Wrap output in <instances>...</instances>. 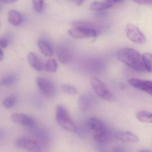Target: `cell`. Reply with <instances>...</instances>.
Returning a JSON list of instances; mask_svg holds the SVG:
<instances>
[{"label":"cell","mask_w":152,"mask_h":152,"mask_svg":"<svg viewBox=\"0 0 152 152\" xmlns=\"http://www.w3.org/2000/svg\"><path fill=\"white\" fill-rule=\"evenodd\" d=\"M117 56L120 61L132 69L140 72L145 71L142 56L134 49L129 48L120 49L117 52Z\"/></svg>","instance_id":"cell-1"},{"label":"cell","mask_w":152,"mask_h":152,"mask_svg":"<svg viewBox=\"0 0 152 152\" xmlns=\"http://www.w3.org/2000/svg\"><path fill=\"white\" fill-rule=\"evenodd\" d=\"M74 27L69 29V34L75 38H87L96 37L98 32L93 24L85 21H76Z\"/></svg>","instance_id":"cell-2"},{"label":"cell","mask_w":152,"mask_h":152,"mask_svg":"<svg viewBox=\"0 0 152 152\" xmlns=\"http://www.w3.org/2000/svg\"><path fill=\"white\" fill-rule=\"evenodd\" d=\"M55 118L58 124L62 128L69 132L76 133V126L70 116L67 109L62 105L57 107Z\"/></svg>","instance_id":"cell-3"},{"label":"cell","mask_w":152,"mask_h":152,"mask_svg":"<svg viewBox=\"0 0 152 152\" xmlns=\"http://www.w3.org/2000/svg\"><path fill=\"white\" fill-rule=\"evenodd\" d=\"M91 86L95 93L101 98L109 101L115 100V97L112 93L98 78L94 77L92 79Z\"/></svg>","instance_id":"cell-4"},{"label":"cell","mask_w":152,"mask_h":152,"mask_svg":"<svg viewBox=\"0 0 152 152\" xmlns=\"http://www.w3.org/2000/svg\"><path fill=\"white\" fill-rule=\"evenodd\" d=\"M125 31L128 38L133 42L142 44L144 43L146 41V38L143 33L138 27L134 24L131 23L127 24Z\"/></svg>","instance_id":"cell-5"},{"label":"cell","mask_w":152,"mask_h":152,"mask_svg":"<svg viewBox=\"0 0 152 152\" xmlns=\"http://www.w3.org/2000/svg\"><path fill=\"white\" fill-rule=\"evenodd\" d=\"M36 82L39 90L45 96L48 97L55 96L56 88L51 81L45 78L38 77L37 78Z\"/></svg>","instance_id":"cell-6"},{"label":"cell","mask_w":152,"mask_h":152,"mask_svg":"<svg viewBox=\"0 0 152 152\" xmlns=\"http://www.w3.org/2000/svg\"><path fill=\"white\" fill-rule=\"evenodd\" d=\"M30 128L31 134L36 139V142L40 146L46 147L48 145L49 138L48 134L45 131L42 129L34 126L29 127Z\"/></svg>","instance_id":"cell-7"},{"label":"cell","mask_w":152,"mask_h":152,"mask_svg":"<svg viewBox=\"0 0 152 152\" xmlns=\"http://www.w3.org/2000/svg\"><path fill=\"white\" fill-rule=\"evenodd\" d=\"M11 120L14 123L31 127L35 126V120L30 116L22 113H14L12 114Z\"/></svg>","instance_id":"cell-8"},{"label":"cell","mask_w":152,"mask_h":152,"mask_svg":"<svg viewBox=\"0 0 152 152\" xmlns=\"http://www.w3.org/2000/svg\"><path fill=\"white\" fill-rule=\"evenodd\" d=\"M129 83L137 89L146 92L149 94H152V81L138 78H131L129 80Z\"/></svg>","instance_id":"cell-9"},{"label":"cell","mask_w":152,"mask_h":152,"mask_svg":"<svg viewBox=\"0 0 152 152\" xmlns=\"http://www.w3.org/2000/svg\"><path fill=\"white\" fill-rule=\"evenodd\" d=\"M114 136L116 139L125 142L138 143L140 141L137 136L129 131L117 132Z\"/></svg>","instance_id":"cell-10"},{"label":"cell","mask_w":152,"mask_h":152,"mask_svg":"<svg viewBox=\"0 0 152 152\" xmlns=\"http://www.w3.org/2000/svg\"><path fill=\"white\" fill-rule=\"evenodd\" d=\"M57 54L59 60L63 64L69 63L72 59L71 52L64 46H59L57 48Z\"/></svg>","instance_id":"cell-11"},{"label":"cell","mask_w":152,"mask_h":152,"mask_svg":"<svg viewBox=\"0 0 152 152\" xmlns=\"http://www.w3.org/2000/svg\"><path fill=\"white\" fill-rule=\"evenodd\" d=\"M87 126L94 133H97L107 129L105 124L102 121L96 118H92L88 120Z\"/></svg>","instance_id":"cell-12"},{"label":"cell","mask_w":152,"mask_h":152,"mask_svg":"<svg viewBox=\"0 0 152 152\" xmlns=\"http://www.w3.org/2000/svg\"><path fill=\"white\" fill-rule=\"evenodd\" d=\"M27 58L29 64L35 70L37 71L43 70V63L35 53L32 52L29 53Z\"/></svg>","instance_id":"cell-13"},{"label":"cell","mask_w":152,"mask_h":152,"mask_svg":"<svg viewBox=\"0 0 152 152\" xmlns=\"http://www.w3.org/2000/svg\"><path fill=\"white\" fill-rule=\"evenodd\" d=\"M8 18L9 22L12 25L15 26L21 25L23 20V16L18 12L13 10L9 11Z\"/></svg>","instance_id":"cell-14"},{"label":"cell","mask_w":152,"mask_h":152,"mask_svg":"<svg viewBox=\"0 0 152 152\" xmlns=\"http://www.w3.org/2000/svg\"><path fill=\"white\" fill-rule=\"evenodd\" d=\"M38 46L43 55L47 57H51L53 54V50L50 45L43 40L38 41Z\"/></svg>","instance_id":"cell-15"},{"label":"cell","mask_w":152,"mask_h":152,"mask_svg":"<svg viewBox=\"0 0 152 152\" xmlns=\"http://www.w3.org/2000/svg\"><path fill=\"white\" fill-rule=\"evenodd\" d=\"M94 139L100 143H106L109 141L110 134L108 129L94 133Z\"/></svg>","instance_id":"cell-16"},{"label":"cell","mask_w":152,"mask_h":152,"mask_svg":"<svg viewBox=\"0 0 152 152\" xmlns=\"http://www.w3.org/2000/svg\"><path fill=\"white\" fill-rule=\"evenodd\" d=\"M112 6V4L107 1L102 2L95 1L93 2L91 4L90 8L92 10L100 11L108 10L111 8Z\"/></svg>","instance_id":"cell-17"},{"label":"cell","mask_w":152,"mask_h":152,"mask_svg":"<svg viewBox=\"0 0 152 152\" xmlns=\"http://www.w3.org/2000/svg\"><path fill=\"white\" fill-rule=\"evenodd\" d=\"M137 119L144 123H151L152 122V114L151 113L146 110H140L136 113Z\"/></svg>","instance_id":"cell-18"},{"label":"cell","mask_w":152,"mask_h":152,"mask_svg":"<svg viewBox=\"0 0 152 152\" xmlns=\"http://www.w3.org/2000/svg\"><path fill=\"white\" fill-rule=\"evenodd\" d=\"M143 63L145 70L151 72L152 70V55L151 53H146L142 56Z\"/></svg>","instance_id":"cell-19"},{"label":"cell","mask_w":152,"mask_h":152,"mask_svg":"<svg viewBox=\"0 0 152 152\" xmlns=\"http://www.w3.org/2000/svg\"><path fill=\"white\" fill-rule=\"evenodd\" d=\"M25 149L28 152H42L41 146L36 142L29 140L28 141Z\"/></svg>","instance_id":"cell-20"},{"label":"cell","mask_w":152,"mask_h":152,"mask_svg":"<svg viewBox=\"0 0 152 152\" xmlns=\"http://www.w3.org/2000/svg\"><path fill=\"white\" fill-rule=\"evenodd\" d=\"M18 80V78L13 75H8L3 78L1 84L4 86H10L15 84Z\"/></svg>","instance_id":"cell-21"},{"label":"cell","mask_w":152,"mask_h":152,"mask_svg":"<svg viewBox=\"0 0 152 152\" xmlns=\"http://www.w3.org/2000/svg\"><path fill=\"white\" fill-rule=\"evenodd\" d=\"M91 100L88 96H83L79 100V106L81 110H85L91 105Z\"/></svg>","instance_id":"cell-22"},{"label":"cell","mask_w":152,"mask_h":152,"mask_svg":"<svg viewBox=\"0 0 152 152\" xmlns=\"http://www.w3.org/2000/svg\"><path fill=\"white\" fill-rule=\"evenodd\" d=\"M17 103V98L13 95L9 96L3 102V105L5 108L10 109L13 107Z\"/></svg>","instance_id":"cell-23"},{"label":"cell","mask_w":152,"mask_h":152,"mask_svg":"<svg viewBox=\"0 0 152 152\" xmlns=\"http://www.w3.org/2000/svg\"><path fill=\"white\" fill-rule=\"evenodd\" d=\"M58 65L54 59H50L47 61L45 66V69L47 72H55L57 70Z\"/></svg>","instance_id":"cell-24"},{"label":"cell","mask_w":152,"mask_h":152,"mask_svg":"<svg viewBox=\"0 0 152 152\" xmlns=\"http://www.w3.org/2000/svg\"><path fill=\"white\" fill-rule=\"evenodd\" d=\"M32 5L34 10L37 12L43 11L44 6V0H32Z\"/></svg>","instance_id":"cell-25"},{"label":"cell","mask_w":152,"mask_h":152,"mask_svg":"<svg viewBox=\"0 0 152 152\" xmlns=\"http://www.w3.org/2000/svg\"><path fill=\"white\" fill-rule=\"evenodd\" d=\"M62 90L65 92L66 94L69 95H76L78 94V91L77 89L71 85L65 84L62 86Z\"/></svg>","instance_id":"cell-26"},{"label":"cell","mask_w":152,"mask_h":152,"mask_svg":"<svg viewBox=\"0 0 152 152\" xmlns=\"http://www.w3.org/2000/svg\"><path fill=\"white\" fill-rule=\"evenodd\" d=\"M29 139L26 137L18 138L15 142V146L18 149H25L28 141Z\"/></svg>","instance_id":"cell-27"},{"label":"cell","mask_w":152,"mask_h":152,"mask_svg":"<svg viewBox=\"0 0 152 152\" xmlns=\"http://www.w3.org/2000/svg\"><path fill=\"white\" fill-rule=\"evenodd\" d=\"M135 2L142 5H152V0H133Z\"/></svg>","instance_id":"cell-28"},{"label":"cell","mask_w":152,"mask_h":152,"mask_svg":"<svg viewBox=\"0 0 152 152\" xmlns=\"http://www.w3.org/2000/svg\"><path fill=\"white\" fill-rule=\"evenodd\" d=\"M9 41L7 38H2L0 39V46L2 48H6L8 46Z\"/></svg>","instance_id":"cell-29"},{"label":"cell","mask_w":152,"mask_h":152,"mask_svg":"<svg viewBox=\"0 0 152 152\" xmlns=\"http://www.w3.org/2000/svg\"><path fill=\"white\" fill-rule=\"evenodd\" d=\"M112 152H126V151L123 147L116 146L112 149Z\"/></svg>","instance_id":"cell-30"},{"label":"cell","mask_w":152,"mask_h":152,"mask_svg":"<svg viewBox=\"0 0 152 152\" xmlns=\"http://www.w3.org/2000/svg\"><path fill=\"white\" fill-rule=\"evenodd\" d=\"M125 0H107V1L110 3L112 4H117L121 3L124 2Z\"/></svg>","instance_id":"cell-31"},{"label":"cell","mask_w":152,"mask_h":152,"mask_svg":"<svg viewBox=\"0 0 152 152\" xmlns=\"http://www.w3.org/2000/svg\"><path fill=\"white\" fill-rule=\"evenodd\" d=\"M18 0H0L2 2L4 3H12L16 2Z\"/></svg>","instance_id":"cell-32"},{"label":"cell","mask_w":152,"mask_h":152,"mask_svg":"<svg viewBox=\"0 0 152 152\" xmlns=\"http://www.w3.org/2000/svg\"><path fill=\"white\" fill-rule=\"evenodd\" d=\"M70 1L75 2L76 5H80L82 4V3L84 1V0H70Z\"/></svg>","instance_id":"cell-33"},{"label":"cell","mask_w":152,"mask_h":152,"mask_svg":"<svg viewBox=\"0 0 152 152\" xmlns=\"http://www.w3.org/2000/svg\"><path fill=\"white\" fill-rule=\"evenodd\" d=\"M3 53L2 51L1 50V49H0V61H1L3 59Z\"/></svg>","instance_id":"cell-34"},{"label":"cell","mask_w":152,"mask_h":152,"mask_svg":"<svg viewBox=\"0 0 152 152\" xmlns=\"http://www.w3.org/2000/svg\"><path fill=\"white\" fill-rule=\"evenodd\" d=\"M138 152H151V151L147 150H142L139 151Z\"/></svg>","instance_id":"cell-35"},{"label":"cell","mask_w":152,"mask_h":152,"mask_svg":"<svg viewBox=\"0 0 152 152\" xmlns=\"http://www.w3.org/2000/svg\"><path fill=\"white\" fill-rule=\"evenodd\" d=\"M1 23H0V28H1Z\"/></svg>","instance_id":"cell-36"},{"label":"cell","mask_w":152,"mask_h":152,"mask_svg":"<svg viewBox=\"0 0 152 152\" xmlns=\"http://www.w3.org/2000/svg\"><path fill=\"white\" fill-rule=\"evenodd\" d=\"M1 133H0V137H1Z\"/></svg>","instance_id":"cell-37"}]
</instances>
